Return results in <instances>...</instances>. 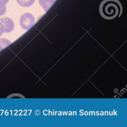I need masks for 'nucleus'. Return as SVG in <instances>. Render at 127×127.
Listing matches in <instances>:
<instances>
[{
  "label": "nucleus",
  "mask_w": 127,
  "mask_h": 127,
  "mask_svg": "<svg viewBox=\"0 0 127 127\" xmlns=\"http://www.w3.org/2000/svg\"><path fill=\"white\" fill-rule=\"evenodd\" d=\"M3 32L2 31V28H1V25L0 24V36H1L2 34H3Z\"/></svg>",
  "instance_id": "obj_8"
},
{
  "label": "nucleus",
  "mask_w": 127,
  "mask_h": 127,
  "mask_svg": "<svg viewBox=\"0 0 127 127\" xmlns=\"http://www.w3.org/2000/svg\"><path fill=\"white\" fill-rule=\"evenodd\" d=\"M35 18L30 13L26 12L23 14L20 17L19 23L21 27L25 30L29 29L34 24Z\"/></svg>",
  "instance_id": "obj_2"
},
{
  "label": "nucleus",
  "mask_w": 127,
  "mask_h": 127,
  "mask_svg": "<svg viewBox=\"0 0 127 127\" xmlns=\"http://www.w3.org/2000/svg\"><path fill=\"white\" fill-rule=\"evenodd\" d=\"M0 24L3 32L9 33L14 28V23L13 20L8 17H3L0 19Z\"/></svg>",
  "instance_id": "obj_3"
},
{
  "label": "nucleus",
  "mask_w": 127,
  "mask_h": 127,
  "mask_svg": "<svg viewBox=\"0 0 127 127\" xmlns=\"http://www.w3.org/2000/svg\"><path fill=\"white\" fill-rule=\"evenodd\" d=\"M6 11V7L5 4L1 0H0V16L5 14Z\"/></svg>",
  "instance_id": "obj_7"
},
{
  "label": "nucleus",
  "mask_w": 127,
  "mask_h": 127,
  "mask_svg": "<svg viewBox=\"0 0 127 127\" xmlns=\"http://www.w3.org/2000/svg\"><path fill=\"white\" fill-rule=\"evenodd\" d=\"M1 0V1H2L5 4H6V3L8 2V1H9V0Z\"/></svg>",
  "instance_id": "obj_9"
},
{
  "label": "nucleus",
  "mask_w": 127,
  "mask_h": 127,
  "mask_svg": "<svg viewBox=\"0 0 127 127\" xmlns=\"http://www.w3.org/2000/svg\"><path fill=\"white\" fill-rule=\"evenodd\" d=\"M99 12L106 19H112L122 14L123 7L119 0H103L99 6Z\"/></svg>",
  "instance_id": "obj_1"
},
{
  "label": "nucleus",
  "mask_w": 127,
  "mask_h": 127,
  "mask_svg": "<svg viewBox=\"0 0 127 127\" xmlns=\"http://www.w3.org/2000/svg\"><path fill=\"white\" fill-rule=\"evenodd\" d=\"M54 1L55 0H38L39 4L45 11L49 9Z\"/></svg>",
  "instance_id": "obj_4"
},
{
  "label": "nucleus",
  "mask_w": 127,
  "mask_h": 127,
  "mask_svg": "<svg viewBox=\"0 0 127 127\" xmlns=\"http://www.w3.org/2000/svg\"><path fill=\"white\" fill-rule=\"evenodd\" d=\"M11 42L7 39L4 38H0V50L4 49L9 45Z\"/></svg>",
  "instance_id": "obj_6"
},
{
  "label": "nucleus",
  "mask_w": 127,
  "mask_h": 127,
  "mask_svg": "<svg viewBox=\"0 0 127 127\" xmlns=\"http://www.w3.org/2000/svg\"><path fill=\"white\" fill-rule=\"evenodd\" d=\"M18 4L23 7H29L35 1V0H16Z\"/></svg>",
  "instance_id": "obj_5"
}]
</instances>
